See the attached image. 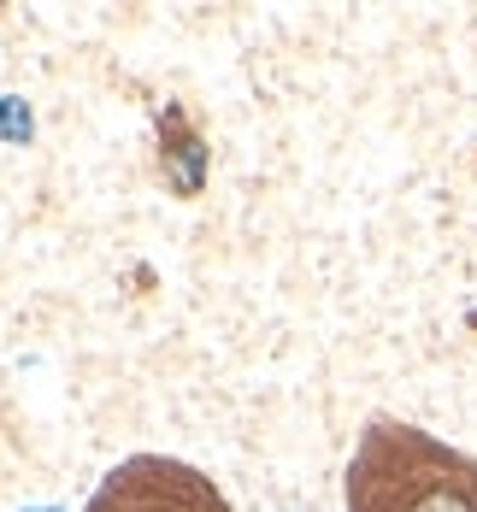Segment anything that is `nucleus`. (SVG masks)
Here are the masks:
<instances>
[{"mask_svg": "<svg viewBox=\"0 0 477 512\" xmlns=\"http://www.w3.org/2000/svg\"><path fill=\"white\" fill-rule=\"evenodd\" d=\"M83 512H230V501L195 465L165 454H130L101 477Z\"/></svg>", "mask_w": 477, "mask_h": 512, "instance_id": "2", "label": "nucleus"}, {"mask_svg": "<svg viewBox=\"0 0 477 512\" xmlns=\"http://www.w3.org/2000/svg\"><path fill=\"white\" fill-rule=\"evenodd\" d=\"M30 512H53V507H30Z\"/></svg>", "mask_w": 477, "mask_h": 512, "instance_id": "4", "label": "nucleus"}, {"mask_svg": "<svg viewBox=\"0 0 477 512\" xmlns=\"http://www.w3.org/2000/svg\"><path fill=\"white\" fill-rule=\"evenodd\" d=\"M0 136H6L12 148H24V142L36 136V118H30V106L18 101V95H0Z\"/></svg>", "mask_w": 477, "mask_h": 512, "instance_id": "3", "label": "nucleus"}, {"mask_svg": "<svg viewBox=\"0 0 477 512\" xmlns=\"http://www.w3.org/2000/svg\"><path fill=\"white\" fill-rule=\"evenodd\" d=\"M348 512H477V460L430 430L371 418L348 460Z\"/></svg>", "mask_w": 477, "mask_h": 512, "instance_id": "1", "label": "nucleus"}]
</instances>
